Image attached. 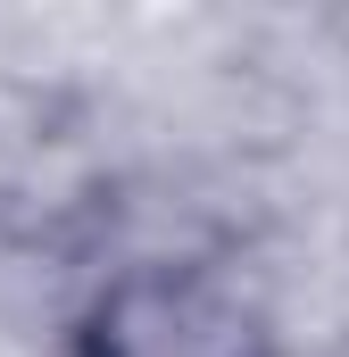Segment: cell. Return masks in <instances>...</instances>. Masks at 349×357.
<instances>
[{
  "label": "cell",
  "instance_id": "cell-1",
  "mask_svg": "<svg viewBox=\"0 0 349 357\" xmlns=\"http://www.w3.org/2000/svg\"><path fill=\"white\" fill-rule=\"evenodd\" d=\"M75 357H274L258 291L200 258H142L100 282Z\"/></svg>",
  "mask_w": 349,
  "mask_h": 357
}]
</instances>
